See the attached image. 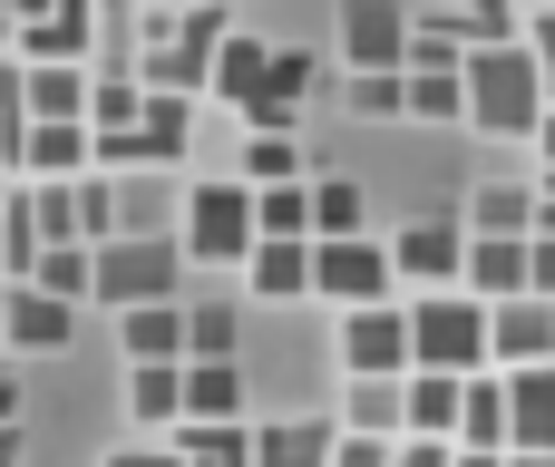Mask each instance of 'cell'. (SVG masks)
Listing matches in <instances>:
<instances>
[{
    "mask_svg": "<svg viewBox=\"0 0 555 467\" xmlns=\"http://www.w3.org/2000/svg\"><path fill=\"white\" fill-rule=\"evenodd\" d=\"M537 107H546V88H537L527 39H468V59H459V117L488 127V137H527Z\"/></svg>",
    "mask_w": 555,
    "mask_h": 467,
    "instance_id": "obj_1",
    "label": "cell"
},
{
    "mask_svg": "<svg viewBox=\"0 0 555 467\" xmlns=\"http://www.w3.org/2000/svg\"><path fill=\"white\" fill-rule=\"evenodd\" d=\"M400 322H410V371H478L488 361V302H468L449 283L429 302H410Z\"/></svg>",
    "mask_w": 555,
    "mask_h": 467,
    "instance_id": "obj_2",
    "label": "cell"
},
{
    "mask_svg": "<svg viewBox=\"0 0 555 467\" xmlns=\"http://www.w3.org/2000/svg\"><path fill=\"white\" fill-rule=\"evenodd\" d=\"M215 39H224V10H215V0H185V10L166 20V39L137 59V88H156V98H195V88H205Z\"/></svg>",
    "mask_w": 555,
    "mask_h": 467,
    "instance_id": "obj_3",
    "label": "cell"
},
{
    "mask_svg": "<svg viewBox=\"0 0 555 467\" xmlns=\"http://www.w3.org/2000/svg\"><path fill=\"white\" fill-rule=\"evenodd\" d=\"M176 263H185V254H176L166 234H127V244H88V293L127 312V302H156V293H176Z\"/></svg>",
    "mask_w": 555,
    "mask_h": 467,
    "instance_id": "obj_4",
    "label": "cell"
},
{
    "mask_svg": "<svg viewBox=\"0 0 555 467\" xmlns=\"http://www.w3.org/2000/svg\"><path fill=\"white\" fill-rule=\"evenodd\" d=\"M302 273H312V293H332V302H390V254H380L371 234H312Z\"/></svg>",
    "mask_w": 555,
    "mask_h": 467,
    "instance_id": "obj_5",
    "label": "cell"
},
{
    "mask_svg": "<svg viewBox=\"0 0 555 467\" xmlns=\"http://www.w3.org/2000/svg\"><path fill=\"white\" fill-rule=\"evenodd\" d=\"M244 244H254V185H195L185 254L195 263H244Z\"/></svg>",
    "mask_w": 555,
    "mask_h": 467,
    "instance_id": "obj_6",
    "label": "cell"
},
{
    "mask_svg": "<svg viewBox=\"0 0 555 467\" xmlns=\"http://www.w3.org/2000/svg\"><path fill=\"white\" fill-rule=\"evenodd\" d=\"M341 361H351V380L410 371V322H400L390 302H351V322H341Z\"/></svg>",
    "mask_w": 555,
    "mask_h": 467,
    "instance_id": "obj_7",
    "label": "cell"
},
{
    "mask_svg": "<svg viewBox=\"0 0 555 467\" xmlns=\"http://www.w3.org/2000/svg\"><path fill=\"white\" fill-rule=\"evenodd\" d=\"M312 68H322L312 49H273V59H263V78L244 88V107H234V117H244V127H293V107L312 98Z\"/></svg>",
    "mask_w": 555,
    "mask_h": 467,
    "instance_id": "obj_8",
    "label": "cell"
},
{
    "mask_svg": "<svg viewBox=\"0 0 555 467\" xmlns=\"http://www.w3.org/2000/svg\"><path fill=\"white\" fill-rule=\"evenodd\" d=\"M459 244H468V224H449V215H429V224H410L400 244H380L390 254V283H459Z\"/></svg>",
    "mask_w": 555,
    "mask_h": 467,
    "instance_id": "obj_9",
    "label": "cell"
},
{
    "mask_svg": "<svg viewBox=\"0 0 555 467\" xmlns=\"http://www.w3.org/2000/svg\"><path fill=\"white\" fill-rule=\"evenodd\" d=\"M459 283H468V302L527 293V234H468L459 244Z\"/></svg>",
    "mask_w": 555,
    "mask_h": 467,
    "instance_id": "obj_10",
    "label": "cell"
},
{
    "mask_svg": "<svg viewBox=\"0 0 555 467\" xmlns=\"http://www.w3.org/2000/svg\"><path fill=\"white\" fill-rule=\"evenodd\" d=\"M507 449H555V351L507 371Z\"/></svg>",
    "mask_w": 555,
    "mask_h": 467,
    "instance_id": "obj_11",
    "label": "cell"
},
{
    "mask_svg": "<svg viewBox=\"0 0 555 467\" xmlns=\"http://www.w3.org/2000/svg\"><path fill=\"white\" fill-rule=\"evenodd\" d=\"M488 351L517 371V361H546L555 351V302L537 293H507V302H488Z\"/></svg>",
    "mask_w": 555,
    "mask_h": 467,
    "instance_id": "obj_12",
    "label": "cell"
},
{
    "mask_svg": "<svg viewBox=\"0 0 555 467\" xmlns=\"http://www.w3.org/2000/svg\"><path fill=\"white\" fill-rule=\"evenodd\" d=\"M341 49H351V68H400L410 10H400V0H351V10H341Z\"/></svg>",
    "mask_w": 555,
    "mask_h": 467,
    "instance_id": "obj_13",
    "label": "cell"
},
{
    "mask_svg": "<svg viewBox=\"0 0 555 467\" xmlns=\"http://www.w3.org/2000/svg\"><path fill=\"white\" fill-rule=\"evenodd\" d=\"M0 332H10V351H68V332H78V302H59V293H39V283H10V312H0Z\"/></svg>",
    "mask_w": 555,
    "mask_h": 467,
    "instance_id": "obj_14",
    "label": "cell"
},
{
    "mask_svg": "<svg viewBox=\"0 0 555 467\" xmlns=\"http://www.w3.org/2000/svg\"><path fill=\"white\" fill-rule=\"evenodd\" d=\"M98 39V0H39L20 20V59H88Z\"/></svg>",
    "mask_w": 555,
    "mask_h": 467,
    "instance_id": "obj_15",
    "label": "cell"
},
{
    "mask_svg": "<svg viewBox=\"0 0 555 467\" xmlns=\"http://www.w3.org/2000/svg\"><path fill=\"white\" fill-rule=\"evenodd\" d=\"M244 467H332V419H263V429H244Z\"/></svg>",
    "mask_w": 555,
    "mask_h": 467,
    "instance_id": "obj_16",
    "label": "cell"
},
{
    "mask_svg": "<svg viewBox=\"0 0 555 467\" xmlns=\"http://www.w3.org/2000/svg\"><path fill=\"white\" fill-rule=\"evenodd\" d=\"M176 419H244V371L234 361H176Z\"/></svg>",
    "mask_w": 555,
    "mask_h": 467,
    "instance_id": "obj_17",
    "label": "cell"
},
{
    "mask_svg": "<svg viewBox=\"0 0 555 467\" xmlns=\"http://www.w3.org/2000/svg\"><path fill=\"white\" fill-rule=\"evenodd\" d=\"M302 254H312V234H254V244H244V273H254V293H263V302H293V293H312Z\"/></svg>",
    "mask_w": 555,
    "mask_h": 467,
    "instance_id": "obj_18",
    "label": "cell"
},
{
    "mask_svg": "<svg viewBox=\"0 0 555 467\" xmlns=\"http://www.w3.org/2000/svg\"><path fill=\"white\" fill-rule=\"evenodd\" d=\"M263 59H273V39H254V29L224 20V39H215V59H205V88H215L224 107H244V88L263 78Z\"/></svg>",
    "mask_w": 555,
    "mask_h": 467,
    "instance_id": "obj_19",
    "label": "cell"
},
{
    "mask_svg": "<svg viewBox=\"0 0 555 467\" xmlns=\"http://www.w3.org/2000/svg\"><path fill=\"white\" fill-rule=\"evenodd\" d=\"M127 361H185V302L176 293L127 302Z\"/></svg>",
    "mask_w": 555,
    "mask_h": 467,
    "instance_id": "obj_20",
    "label": "cell"
},
{
    "mask_svg": "<svg viewBox=\"0 0 555 467\" xmlns=\"http://www.w3.org/2000/svg\"><path fill=\"white\" fill-rule=\"evenodd\" d=\"M459 449H507V380H459V419H449Z\"/></svg>",
    "mask_w": 555,
    "mask_h": 467,
    "instance_id": "obj_21",
    "label": "cell"
},
{
    "mask_svg": "<svg viewBox=\"0 0 555 467\" xmlns=\"http://www.w3.org/2000/svg\"><path fill=\"white\" fill-rule=\"evenodd\" d=\"M459 380H468V371H410V380H400V429L449 439V419H459Z\"/></svg>",
    "mask_w": 555,
    "mask_h": 467,
    "instance_id": "obj_22",
    "label": "cell"
},
{
    "mask_svg": "<svg viewBox=\"0 0 555 467\" xmlns=\"http://www.w3.org/2000/svg\"><path fill=\"white\" fill-rule=\"evenodd\" d=\"M400 117H459V59H410L400 68Z\"/></svg>",
    "mask_w": 555,
    "mask_h": 467,
    "instance_id": "obj_23",
    "label": "cell"
},
{
    "mask_svg": "<svg viewBox=\"0 0 555 467\" xmlns=\"http://www.w3.org/2000/svg\"><path fill=\"white\" fill-rule=\"evenodd\" d=\"M185 467H244V419H166Z\"/></svg>",
    "mask_w": 555,
    "mask_h": 467,
    "instance_id": "obj_24",
    "label": "cell"
},
{
    "mask_svg": "<svg viewBox=\"0 0 555 467\" xmlns=\"http://www.w3.org/2000/svg\"><path fill=\"white\" fill-rule=\"evenodd\" d=\"M283 176H302L293 127H244V185H283Z\"/></svg>",
    "mask_w": 555,
    "mask_h": 467,
    "instance_id": "obj_25",
    "label": "cell"
},
{
    "mask_svg": "<svg viewBox=\"0 0 555 467\" xmlns=\"http://www.w3.org/2000/svg\"><path fill=\"white\" fill-rule=\"evenodd\" d=\"M20 215H29L39 244H78V195H68V176H39V195H20Z\"/></svg>",
    "mask_w": 555,
    "mask_h": 467,
    "instance_id": "obj_26",
    "label": "cell"
},
{
    "mask_svg": "<svg viewBox=\"0 0 555 467\" xmlns=\"http://www.w3.org/2000/svg\"><path fill=\"white\" fill-rule=\"evenodd\" d=\"M20 283H39V293H59V302H88V244H39Z\"/></svg>",
    "mask_w": 555,
    "mask_h": 467,
    "instance_id": "obj_27",
    "label": "cell"
},
{
    "mask_svg": "<svg viewBox=\"0 0 555 467\" xmlns=\"http://www.w3.org/2000/svg\"><path fill=\"white\" fill-rule=\"evenodd\" d=\"M234 341H244L234 302H185V361H234Z\"/></svg>",
    "mask_w": 555,
    "mask_h": 467,
    "instance_id": "obj_28",
    "label": "cell"
},
{
    "mask_svg": "<svg viewBox=\"0 0 555 467\" xmlns=\"http://www.w3.org/2000/svg\"><path fill=\"white\" fill-rule=\"evenodd\" d=\"M341 429L400 439V371H380V380H351V410H341Z\"/></svg>",
    "mask_w": 555,
    "mask_h": 467,
    "instance_id": "obj_29",
    "label": "cell"
},
{
    "mask_svg": "<svg viewBox=\"0 0 555 467\" xmlns=\"http://www.w3.org/2000/svg\"><path fill=\"white\" fill-rule=\"evenodd\" d=\"M527 215H537L527 185H478L468 195V234H527Z\"/></svg>",
    "mask_w": 555,
    "mask_h": 467,
    "instance_id": "obj_30",
    "label": "cell"
},
{
    "mask_svg": "<svg viewBox=\"0 0 555 467\" xmlns=\"http://www.w3.org/2000/svg\"><path fill=\"white\" fill-rule=\"evenodd\" d=\"M254 234H312V195H302V176L254 185Z\"/></svg>",
    "mask_w": 555,
    "mask_h": 467,
    "instance_id": "obj_31",
    "label": "cell"
},
{
    "mask_svg": "<svg viewBox=\"0 0 555 467\" xmlns=\"http://www.w3.org/2000/svg\"><path fill=\"white\" fill-rule=\"evenodd\" d=\"M127 410L146 429H166L176 419V361H127Z\"/></svg>",
    "mask_w": 555,
    "mask_h": 467,
    "instance_id": "obj_32",
    "label": "cell"
},
{
    "mask_svg": "<svg viewBox=\"0 0 555 467\" xmlns=\"http://www.w3.org/2000/svg\"><path fill=\"white\" fill-rule=\"evenodd\" d=\"M68 195H78V244H107V234H117V195H107V176H88V166H78V176H68Z\"/></svg>",
    "mask_w": 555,
    "mask_h": 467,
    "instance_id": "obj_33",
    "label": "cell"
},
{
    "mask_svg": "<svg viewBox=\"0 0 555 467\" xmlns=\"http://www.w3.org/2000/svg\"><path fill=\"white\" fill-rule=\"evenodd\" d=\"M302 195H312V234H361V185L322 176V185H302Z\"/></svg>",
    "mask_w": 555,
    "mask_h": 467,
    "instance_id": "obj_34",
    "label": "cell"
},
{
    "mask_svg": "<svg viewBox=\"0 0 555 467\" xmlns=\"http://www.w3.org/2000/svg\"><path fill=\"white\" fill-rule=\"evenodd\" d=\"M137 98H146L137 78H88V107H78V117H88V127H127V117H137Z\"/></svg>",
    "mask_w": 555,
    "mask_h": 467,
    "instance_id": "obj_35",
    "label": "cell"
},
{
    "mask_svg": "<svg viewBox=\"0 0 555 467\" xmlns=\"http://www.w3.org/2000/svg\"><path fill=\"white\" fill-rule=\"evenodd\" d=\"M351 107L361 117H400V68H361L351 78Z\"/></svg>",
    "mask_w": 555,
    "mask_h": 467,
    "instance_id": "obj_36",
    "label": "cell"
},
{
    "mask_svg": "<svg viewBox=\"0 0 555 467\" xmlns=\"http://www.w3.org/2000/svg\"><path fill=\"white\" fill-rule=\"evenodd\" d=\"M459 458V439H429V429H400L390 439V467H449Z\"/></svg>",
    "mask_w": 555,
    "mask_h": 467,
    "instance_id": "obj_37",
    "label": "cell"
},
{
    "mask_svg": "<svg viewBox=\"0 0 555 467\" xmlns=\"http://www.w3.org/2000/svg\"><path fill=\"white\" fill-rule=\"evenodd\" d=\"M332 467H390V439H371V429H332Z\"/></svg>",
    "mask_w": 555,
    "mask_h": 467,
    "instance_id": "obj_38",
    "label": "cell"
},
{
    "mask_svg": "<svg viewBox=\"0 0 555 467\" xmlns=\"http://www.w3.org/2000/svg\"><path fill=\"white\" fill-rule=\"evenodd\" d=\"M527 59H537V88H546V107H555V0L537 10V29H527Z\"/></svg>",
    "mask_w": 555,
    "mask_h": 467,
    "instance_id": "obj_39",
    "label": "cell"
},
{
    "mask_svg": "<svg viewBox=\"0 0 555 467\" xmlns=\"http://www.w3.org/2000/svg\"><path fill=\"white\" fill-rule=\"evenodd\" d=\"M527 293L555 302V234H527Z\"/></svg>",
    "mask_w": 555,
    "mask_h": 467,
    "instance_id": "obj_40",
    "label": "cell"
},
{
    "mask_svg": "<svg viewBox=\"0 0 555 467\" xmlns=\"http://www.w3.org/2000/svg\"><path fill=\"white\" fill-rule=\"evenodd\" d=\"M459 10H468L478 39H507V20H517V0H459Z\"/></svg>",
    "mask_w": 555,
    "mask_h": 467,
    "instance_id": "obj_41",
    "label": "cell"
},
{
    "mask_svg": "<svg viewBox=\"0 0 555 467\" xmlns=\"http://www.w3.org/2000/svg\"><path fill=\"white\" fill-rule=\"evenodd\" d=\"M0 117H20V59L0 49Z\"/></svg>",
    "mask_w": 555,
    "mask_h": 467,
    "instance_id": "obj_42",
    "label": "cell"
},
{
    "mask_svg": "<svg viewBox=\"0 0 555 467\" xmlns=\"http://www.w3.org/2000/svg\"><path fill=\"white\" fill-rule=\"evenodd\" d=\"M527 137H537V156H546V176H555V107H537V127H527Z\"/></svg>",
    "mask_w": 555,
    "mask_h": 467,
    "instance_id": "obj_43",
    "label": "cell"
},
{
    "mask_svg": "<svg viewBox=\"0 0 555 467\" xmlns=\"http://www.w3.org/2000/svg\"><path fill=\"white\" fill-rule=\"evenodd\" d=\"M107 467H185L176 449H127V458H107Z\"/></svg>",
    "mask_w": 555,
    "mask_h": 467,
    "instance_id": "obj_44",
    "label": "cell"
},
{
    "mask_svg": "<svg viewBox=\"0 0 555 467\" xmlns=\"http://www.w3.org/2000/svg\"><path fill=\"white\" fill-rule=\"evenodd\" d=\"M449 467H507V449H459Z\"/></svg>",
    "mask_w": 555,
    "mask_h": 467,
    "instance_id": "obj_45",
    "label": "cell"
},
{
    "mask_svg": "<svg viewBox=\"0 0 555 467\" xmlns=\"http://www.w3.org/2000/svg\"><path fill=\"white\" fill-rule=\"evenodd\" d=\"M0 467H20V419H0Z\"/></svg>",
    "mask_w": 555,
    "mask_h": 467,
    "instance_id": "obj_46",
    "label": "cell"
},
{
    "mask_svg": "<svg viewBox=\"0 0 555 467\" xmlns=\"http://www.w3.org/2000/svg\"><path fill=\"white\" fill-rule=\"evenodd\" d=\"M507 467H555V449H507Z\"/></svg>",
    "mask_w": 555,
    "mask_h": 467,
    "instance_id": "obj_47",
    "label": "cell"
},
{
    "mask_svg": "<svg viewBox=\"0 0 555 467\" xmlns=\"http://www.w3.org/2000/svg\"><path fill=\"white\" fill-rule=\"evenodd\" d=\"M0 419H20V380L10 371H0Z\"/></svg>",
    "mask_w": 555,
    "mask_h": 467,
    "instance_id": "obj_48",
    "label": "cell"
},
{
    "mask_svg": "<svg viewBox=\"0 0 555 467\" xmlns=\"http://www.w3.org/2000/svg\"><path fill=\"white\" fill-rule=\"evenodd\" d=\"M29 10H39V0H0V20H29Z\"/></svg>",
    "mask_w": 555,
    "mask_h": 467,
    "instance_id": "obj_49",
    "label": "cell"
},
{
    "mask_svg": "<svg viewBox=\"0 0 555 467\" xmlns=\"http://www.w3.org/2000/svg\"><path fill=\"white\" fill-rule=\"evenodd\" d=\"M117 10H185V0H117Z\"/></svg>",
    "mask_w": 555,
    "mask_h": 467,
    "instance_id": "obj_50",
    "label": "cell"
},
{
    "mask_svg": "<svg viewBox=\"0 0 555 467\" xmlns=\"http://www.w3.org/2000/svg\"><path fill=\"white\" fill-rule=\"evenodd\" d=\"M0 205H10V166H0Z\"/></svg>",
    "mask_w": 555,
    "mask_h": 467,
    "instance_id": "obj_51",
    "label": "cell"
}]
</instances>
